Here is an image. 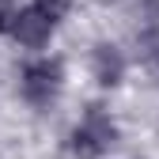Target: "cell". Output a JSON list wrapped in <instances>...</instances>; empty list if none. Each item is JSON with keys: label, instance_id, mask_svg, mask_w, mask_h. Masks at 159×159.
Listing matches in <instances>:
<instances>
[{"label": "cell", "instance_id": "5", "mask_svg": "<svg viewBox=\"0 0 159 159\" xmlns=\"http://www.w3.org/2000/svg\"><path fill=\"white\" fill-rule=\"evenodd\" d=\"M68 4H72V0H34V8H38V11H46L53 23H57V19L68 11Z\"/></svg>", "mask_w": 159, "mask_h": 159}, {"label": "cell", "instance_id": "1", "mask_svg": "<svg viewBox=\"0 0 159 159\" xmlns=\"http://www.w3.org/2000/svg\"><path fill=\"white\" fill-rule=\"evenodd\" d=\"M114 140H117V125L110 121V114H106L102 106H91V110L84 114V121L72 129L68 148H72V155H80V159H98V155H106V152L114 148Z\"/></svg>", "mask_w": 159, "mask_h": 159}, {"label": "cell", "instance_id": "4", "mask_svg": "<svg viewBox=\"0 0 159 159\" xmlns=\"http://www.w3.org/2000/svg\"><path fill=\"white\" fill-rule=\"evenodd\" d=\"M91 68H95V80L102 87H114V84H121V76H125V57L117 53L114 46H95Z\"/></svg>", "mask_w": 159, "mask_h": 159}, {"label": "cell", "instance_id": "2", "mask_svg": "<svg viewBox=\"0 0 159 159\" xmlns=\"http://www.w3.org/2000/svg\"><path fill=\"white\" fill-rule=\"evenodd\" d=\"M61 91V61H30L23 68V95L27 102L46 106Z\"/></svg>", "mask_w": 159, "mask_h": 159}, {"label": "cell", "instance_id": "3", "mask_svg": "<svg viewBox=\"0 0 159 159\" xmlns=\"http://www.w3.org/2000/svg\"><path fill=\"white\" fill-rule=\"evenodd\" d=\"M11 34L27 49H42L49 42V34H53V19L46 11H38V8H23V11L15 15V23H11Z\"/></svg>", "mask_w": 159, "mask_h": 159}, {"label": "cell", "instance_id": "6", "mask_svg": "<svg viewBox=\"0 0 159 159\" xmlns=\"http://www.w3.org/2000/svg\"><path fill=\"white\" fill-rule=\"evenodd\" d=\"M15 4L11 0H0V30H11V23H15Z\"/></svg>", "mask_w": 159, "mask_h": 159}]
</instances>
